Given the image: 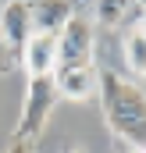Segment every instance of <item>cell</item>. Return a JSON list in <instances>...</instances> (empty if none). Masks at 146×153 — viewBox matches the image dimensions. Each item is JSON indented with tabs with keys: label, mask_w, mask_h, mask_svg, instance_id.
Here are the masks:
<instances>
[{
	"label": "cell",
	"mask_w": 146,
	"mask_h": 153,
	"mask_svg": "<svg viewBox=\"0 0 146 153\" xmlns=\"http://www.w3.org/2000/svg\"><path fill=\"white\" fill-rule=\"evenodd\" d=\"M96 96L107 128L128 146L146 150V93L114 68L96 71Z\"/></svg>",
	"instance_id": "1"
},
{
	"label": "cell",
	"mask_w": 146,
	"mask_h": 153,
	"mask_svg": "<svg viewBox=\"0 0 146 153\" xmlns=\"http://www.w3.org/2000/svg\"><path fill=\"white\" fill-rule=\"evenodd\" d=\"M54 103H57L54 75H50V78H29L25 100H22V117H18V125H14V135H11V139L32 146V139H39L46 117H50V111H54Z\"/></svg>",
	"instance_id": "2"
},
{
	"label": "cell",
	"mask_w": 146,
	"mask_h": 153,
	"mask_svg": "<svg viewBox=\"0 0 146 153\" xmlns=\"http://www.w3.org/2000/svg\"><path fill=\"white\" fill-rule=\"evenodd\" d=\"M96 50V29L86 11H75L57 32V68H89Z\"/></svg>",
	"instance_id": "3"
},
{
	"label": "cell",
	"mask_w": 146,
	"mask_h": 153,
	"mask_svg": "<svg viewBox=\"0 0 146 153\" xmlns=\"http://www.w3.org/2000/svg\"><path fill=\"white\" fill-rule=\"evenodd\" d=\"M18 61H22V68H25L29 78H50L57 71V36H50V32H32L29 43L22 46Z\"/></svg>",
	"instance_id": "4"
},
{
	"label": "cell",
	"mask_w": 146,
	"mask_h": 153,
	"mask_svg": "<svg viewBox=\"0 0 146 153\" xmlns=\"http://www.w3.org/2000/svg\"><path fill=\"white\" fill-rule=\"evenodd\" d=\"M54 89H57V100H93L96 96V68H57L54 71Z\"/></svg>",
	"instance_id": "5"
},
{
	"label": "cell",
	"mask_w": 146,
	"mask_h": 153,
	"mask_svg": "<svg viewBox=\"0 0 146 153\" xmlns=\"http://www.w3.org/2000/svg\"><path fill=\"white\" fill-rule=\"evenodd\" d=\"M0 36L7 39V46L14 53H22V46L32 36V11H29V4H0Z\"/></svg>",
	"instance_id": "6"
},
{
	"label": "cell",
	"mask_w": 146,
	"mask_h": 153,
	"mask_svg": "<svg viewBox=\"0 0 146 153\" xmlns=\"http://www.w3.org/2000/svg\"><path fill=\"white\" fill-rule=\"evenodd\" d=\"M29 11H32V32H50V36H57L64 22L75 14L68 4H29Z\"/></svg>",
	"instance_id": "7"
},
{
	"label": "cell",
	"mask_w": 146,
	"mask_h": 153,
	"mask_svg": "<svg viewBox=\"0 0 146 153\" xmlns=\"http://www.w3.org/2000/svg\"><path fill=\"white\" fill-rule=\"evenodd\" d=\"M125 50V64L136 71V75H146V25H136L128 29V36L121 43Z\"/></svg>",
	"instance_id": "8"
},
{
	"label": "cell",
	"mask_w": 146,
	"mask_h": 153,
	"mask_svg": "<svg viewBox=\"0 0 146 153\" xmlns=\"http://www.w3.org/2000/svg\"><path fill=\"white\" fill-rule=\"evenodd\" d=\"M14 64H18V53L7 46V39L0 36V75H11V71H14Z\"/></svg>",
	"instance_id": "9"
},
{
	"label": "cell",
	"mask_w": 146,
	"mask_h": 153,
	"mask_svg": "<svg viewBox=\"0 0 146 153\" xmlns=\"http://www.w3.org/2000/svg\"><path fill=\"white\" fill-rule=\"evenodd\" d=\"M7 153H32V146H29V143H14V139H11V150Z\"/></svg>",
	"instance_id": "10"
},
{
	"label": "cell",
	"mask_w": 146,
	"mask_h": 153,
	"mask_svg": "<svg viewBox=\"0 0 146 153\" xmlns=\"http://www.w3.org/2000/svg\"><path fill=\"white\" fill-rule=\"evenodd\" d=\"M68 153H86V150H68Z\"/></svg>",
	"instance_id": "11"
},
{
	"label": "cell",
	"mask_w": 146,
	"mask_h": 153,
	"mask_svg": "<svg viewBox=\"0 0 146 153\" xmlns=\"http://www.w3.org/2000/svg\"><path fill=\"white\" fill-rule=\"evenodd\" d=\"M139 153H146V150H139Z\"/></svg>",
	"instance_id": "12"
}]
</instances>
